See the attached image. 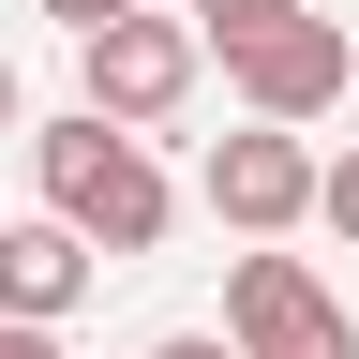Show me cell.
Returning a JSON list of instances; mask_svg holds the SVG:
<instances>
[{
	"label": "cell",
	"instance_id": "cell-1",
	"mask_svg": "<svg viewBox=\"0 0 359 359\" xmlns=\"http://www.w3.org/2000/svg\"><path fill=\"white\" fill-rule=\"evenodd\" d=\"M30 165H45V224H60L75 255H150V240H165V210H180V195H165V165L135 150V135H105L90 105H75V120H45V135H30Z\"/></svg>",
	"mask_w": 359,
	"mask_h": 359
},
{
	"label": "cell",
	"instance_id": "cell-9",
	"mask_svg": "<svg viewBox=\"0 0 359 359\" xmlns=\"http://www.w3.org/2000/svg\"><path fill=\"white\" fill-rule=\"evenodd\" d=\"M45 15H60V30L90 45V30H120V15H150V0H45Z\"/></svg>",
	"mask_w": 359,
	"mask_h": 359
},
{
	"label": "cell",
	"instance_id": "cell-7",
	"mask_svg": "<svg viewBox=\"0 0 359 359\" xmlns=\"http://www.w3.org/2000/svg\"><path fill=\"white\" fill-rule=\"evenodd\" d=\"M285 15H299V0H195V30L224 45V60H240V45H269V30H285Z\"/></svg>",
	"mask_w": 359,
	"mask_h": 359
},
{
	"label": "cell",
	"instance_id": "cell-4",
	"mask_svg": "<svg viewBox=\"0 0 359 359\" xmlns=\"http://www.w3.org/2000/svg\"><path fill=\"white\" fill-rule=\"evenodd\" d=\"M210 224H240V240L269 255L285 224H314V135H269V120H240V135H210Z\"/></svg>",
	"mask_w": 359,
	"mask_h": 359
},
{
	"label": "cell",
	"instance_id": "cell-3",
	"mask_svg": "<svg viewBox=\"0 0 359 359\" xmlns=\"http://www.w3.org/2000/svg\"><path fill=\"white\" fill-rule=\"evenodd\" d=\"M75 60H90V120L135 135V150H150V120L195 105V30H180V15H120V30H90Z\"/></svg>",
	"mask_w": 359,
	"mask_h": 359
},
{
	"label": "cell",
	"instance_id": "cell-2",
	"mask_svg": "<svg viewBox=\"0 0 359 359\" xmlns=\"http://www.w3.org/2000/svg\"><path fill=\"white\" fill-rule=\"evenodd\" d=\"M224 359H359V314L299 255H240L224 269Z\"/></svg>",
	"mask_w": 359,
	"mask_h": 359
},
{
	"label": "cell",
	"instance_id": "cell-12",
	"mask_svg": "<svg viewBox=\"0 0 359 359\" xmlns=\"http://www.w3.org/2000/svg\"><path fill=\"white\" fill-rule=\"evenodd\" d=\"M0 135H30V105H15V60H0Z\"/></svg>",
	"mask_w": 359,
	"mask_h": 359
},
{
	"label": "cell",
	"instance_id": "cell-6",
	"mask_svg": "<svg viewBox=\"0 0 359 359\" xmlns=\"http://www.w3.org/2000/svg\"><path fill=\"white\" fill-rule=\"evenodd\" d=\"M75 299H90V255L60 224H0V330H60Z\"/></svg>",
	"mask_w": 359,
	"mask_h": 359
},
{
	"label": "cell",
	"instance_id": "cell-10",
	"mask_svg": "<svg viewBox=\"0 0 359 359\" xmlns=\"http://www.w3.org/2000/svg\"><path fill=\"white\" fill-rule=\"evenodd\" d=\"M150 359H224V330H165V344H150Z\"/></svg>",
	"mask_w": 359,
	"mask_h": 359
},
{
	"label": "cell",
	"instance_id": "cell-5",
	"mask_svg": "<svg viewBox=\"0 0 359 359\" xmlns=\"http://www.w3.org/2000/svg\"><path fill=\"white\" fill-rule=\"evenodd\" d=\"M224 90H240L269 135H299V120H330L344 90H359V45H344L330 15H285L269 45H240V60H224Z\"/></svg>",
	"mask_w": 359,
	"mask_h": 359
},
{
	"label": "cell",
	"instance_id": "cell-8",
	"mask_svg": "<svg viewBox=\"0 0 359 359\" xmlns=\"http://www.w3.org/2000/svg\"><path fill=\"white\" fill-rule=\"evenodd\" d=\"M314 224H344V240H359V135H344V150H314Z\"/></svg>",
	"mask_w": 359,
	"mask_h": 359
},
{
	"label": "cell",
	"instance_id": "cell-11",
	"mask_svg": "<svg viewBox=\"0 0 359 359\" xmlns=\"http://www.w3.org/2000/svg\"><path fill=\"white\" fill-rule=\"evenodd\" d=\"M0 359H60V330H0Z\"/></svg>",
	"mask_w": 359,
	"mask_h": 359
}]
</instances>
